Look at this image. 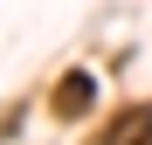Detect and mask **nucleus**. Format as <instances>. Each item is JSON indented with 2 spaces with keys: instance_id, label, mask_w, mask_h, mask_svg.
Returning <instances> with one entry per match:
<instances>
[{
  "instance_id": "1",
  "label": "nucleus",
  "mask_w": 152,
  "mask_h": 145,
  "mask_svg": "<svg viewBox=\"0 0 152 145\" xmlns=\"http://www.w3.org/2000/svg\"><path fill=\"white\" fill-rule=\"evenodd\" d=\"M104 145H152V111H118L111 125H104Z\"/></svg>"
},
{
  "instance_id": "2",
  "label": "nucleus",
  "mask_w": 152,
  "mask_h": 145,
  "mask_svg": "<svg viewBox=\"0 0 152 145\" xmlns=\"http://www.w3.org/2000/svg\"><path fill=\"white\" fill-rule=\"evenodd\" d=\"M90 97H97V90H90V76L76 69V76H62V90H56V104H62L69 117H76V111H90Z\"/></svg>"
}]
</instances>
